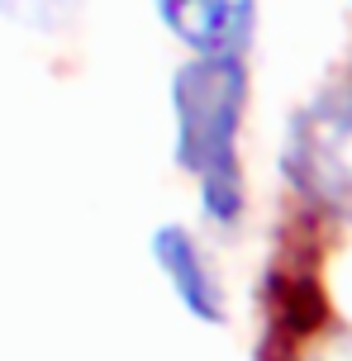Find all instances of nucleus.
I'll use <instances>...</instances> for the list:
<instances>
[{
	"label": "nucleus",
	"mask_w": 352,
	"mask_h": 361,
	"mask_svg": "<svg viewBox=\"0 0 352 361\" xmlns=\"http://www.w3.org/2000/svg\"><path fill=\"white\" fill-rule=\"evenodd\" d=\"M248 109L243 57H190L171 76V119H176V166L195 176L200 214L214 228L243 219V166L238 128Z\"/></svg>",
	"instance_id": "nucleus-1"
},
{
	"label": "nucleus",
	"mask_w": 352,
	"mask_h": 361,
	"mask_svg": "<svg viewBox=\"0 0 352 361\" xmlns=\"http://www.w3.org/2000/svg\"><path fill=\"white\" fill-rule=\"evenodd\" d=\"M286 180L305 204L352 224V86L315 95L286 133Z\"/></svg>",
	"instance_id": "nucleus-2"
},
{
	"label": "nucleus",
	"mask_w": 352,
	"mask_h": 361,
	"mask_svg": "<svg viewBox=\"0 0 352 361\" xmlns=\"http://www.w3.org/2000/svg\"><path fill=\"white\" fill-rule=\"evenodd\" d=\"M176 43H186L195 57H248L257 5L253 0H152Z\"/></svg>",
	"instance_id": "nucleus-3"
},
{
	"label": "nucleus",
	"mask_w": 352,
	"mask_h": 361,
	"mask_svg": "<svg viewBox=\"0 0 352 361\" xmlns=\"http://www.w3.org/2000/svg\"><path fill=\"white\" fill-rule=\"evenodd\" d=\"M152 262L167 276L171 295L181 300V309L195 324H224V314H229L224 309V286L186 224H162L152 233Z\"/></svg>",
	"instance_id": "nucleus-4"
},
{
	"label": "nucleus",
	"mask_w": 352,
	"mask_h": 361,
	"mask_svg": "<svg viewBox=\"0 0 352 361\" xmlns=\"http://www.w3.org/2000/svg\"><path fill=\"white\" fill-rule=\"evenodd\" d=\"M0 15L24 34H62L81 15V0H0Z\"/></svg>",
	"instance_id": "nucleus-5"
},
{
	"label": "nucleus",
	"mask_w": 352,
	"mask_h": 361,
	"mask_svg": "<svg viewBox=\"0 0 352 361\" xmlns=\"http://www.w3.org/2000/svg\"><path fill=\"white\" fill-rule=\"evenodd\" d=\"M324 361H352V343H338V347H329V352H324Z\"/></svg>",
	"instance_id": "nucleus-6"
}]
</instances>
